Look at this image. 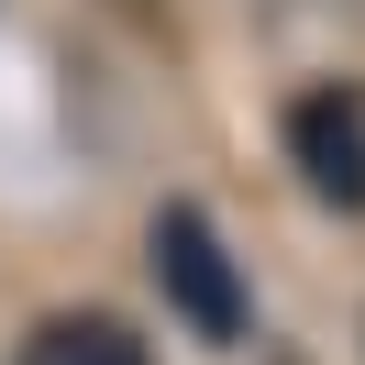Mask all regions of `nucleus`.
I'll use <instances>...</instances> for the list:
<instances>
[{
    "mask_svg": "<svg viewBox=\"0 0 365 365\" xmlns=\"http://www.w3.org/2000/svg\"><path fill=\"white\" fill-rule=\"evenodd\" d=\"M144 266H155L166 310H178L200 343H244V332H255V288H244V266H232L222 222H210L200 200H166V210H155V232H144Z\"/></svg>",
    "mask_w": 365,
    "mask_h": 365,
    "instance_id": "f257e3e1",
    "label": "nucleus"
},
{
    "mask_svg": "<svg viewBox=\"0 0 365 365\" xmlns=\"http://www.w3.org/2000/svg\"><path fill=\"white\" fill-rule=\"evenodd\" d=\"M277 144H288L299 188H310L321 210H365V100L354 89H299L288 111H277Z\"/></svg>",
    "mask_w": 365,
    "mask_h": 365,
    "instance_id": "f03ea898",
    "label": "nucleus"
},
{
    "mask_svg": "<svg viewBox=\"0 0 365 365\" xmlns=\"http://www.w3.org/2000/svg\"><path fill=\"white\" fill-rule=\"evenodd\" d=\"M23 365H144V343L122 332V321L78 310V321H45V332L23 343Z\"/></svg>",
    "mask_w": 365,
    "mask_h": 365,
    "instance_id": "7ed1b4c3",
    "label": "nucleus"
}]
</instances>
